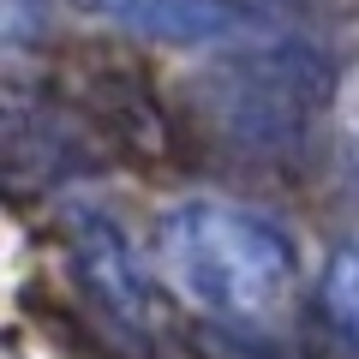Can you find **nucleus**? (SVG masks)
<instances>
[{"label": "nucleus", "mask_w": 359, "mask_h": 359, "mask_svg": "<svg viewBox=\"0 0 359 359\" xmlns=\"http://www.w3.org/2000/svg\"><path fill=\"white\" fill-rule=\"evenodd\" d=\"M60 228H66V264H72L78 287L120 330L150 335V282H144V264L132 252V240L114 228V216L96 204H66Z\"/></svg>", "instance_id": "obj_4"}, {"label": "nucleus", "mask_w": 359, "mask_h": 359, "mask_svg": "<svg viewBox=\"0 0 359 359\" xmlns=\"http://www.w3.org/2000/svg\"><path fill=\"white\" fill-rule=\"evenodd\" d=\"M60 102L90 138L114 144L126 156H162L168 150V108L150 90L138 54L114 42H78L60 60Z\"/></svg>", "instance_id": "obj_3"}, {"label": "nucleus", "mask_w": 359, "mask_h": 359, "mask_svg": "<svg viewBox=\"0 0 359 359\" xmlns=\"http://www.w3.org/2000/svg\"><path fill=\"white\" fill-rule=\"evenodd\" d=\"M335 96V72L299 36H257L222 48L192 78V114L245 162H282L306 144L311 120Z\"/></svg>", "instance_id": "obj_2"}, {"label": "nucleus", "mask_w": 359, "mask_h": 359, "mask_svg": "<svg viewBox=\"0 0 359 359\" xmlns=\"http://www.w3.org/2000/svg\"><path fill=\"white\" fill-rule=\"evenodd\" d=\"M78 6L180 48H233V42L276 36L269 0H78Z\"/></svg>", "instance_id": "obj_5"}, {"label": "nucleus", "mask_w": 359, "mask_h": 359, "mask_svg": "<svg viewBox=\"0 0 359 359\" xmlns=\"http://www.w3.org/2000/svg\"><path fill=\"white\" fill-rule=\"evenodd\" d=\"M318 294H323V311H330V323L347 335V341H359V233L330 257V264H323Z\"/></svg>", "instance_id": "obj_6"}, {"label": "nucleus", "mask_w": 359, "mask_h": 359, "mask_svg": "<svg viewBox=\"0 0 359 359\" xmlns=\"http://www.w3.org/2000/svg\"><path fill=\"white\" fill-rule=\"evenodd\" d=\"M353 120H359V96H353Z\"/></svg>", "instance_id": "obj_8"}, {"label": "nucleus", "mask_w": 359, "mask_h": 359, "mask_svg": "<svg viewBox=\"0 0 359 359\" xmlns=\"http://www.w3.org/2000/svg\"><path fill=\"white\" fill-rule=\"evenodd\" d=\"M156 269L186 306L233 330H269L299 299V245L276 216L233 198H174L156 216Z\"/></svg>", "instance_id": "obj_1"}, {"label": "nucleus", "mask_w": 359, "mask_h": 359, "mask_svg": "<svg viewBox=\"0 0 359 359\" xmlns=\"http://www.w3.org/2000/svg\"><path fill=\"white\" fill-rule=\"evenodd\" d=\"M54 0H0V36H6V54H25L48 36Z\"/></svg>", "instance_id": "obj_7"}]
</instances>
